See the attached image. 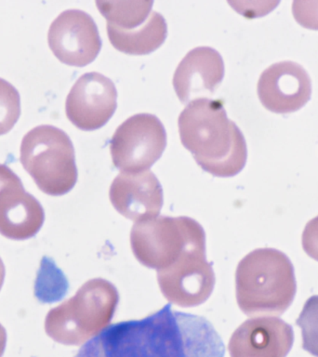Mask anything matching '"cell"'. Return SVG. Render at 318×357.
I'll return each mask as SVG.
<instances>
[{
  "mask_svg": "<svg viewBox=\"0 0 318 357\" xmlns=\"http://www.w3.org/2000/svg\"><path fill=\"white\" fill-rule=\"evenodd\" d=\"M222 337L206 318L167 304L139 320L105 329L75 357H225Z\"/></svg>",
  "mask_w": 318,
  "mask_h": 357,
  "instance_id": "6da1fadb",
  "label": "cell"
},
{
  "mask_svg": "<svg viewBox=\"0 0 318 357\" xmlns=\"http://www.w3.org/2000/svg\"><path fill=\"white\" fill-rule=\"evenodd\" d=\"M178 123L181 142L206 172L231 177L245 167V137L236 123L228 119L220 100H192L179 116Z\"/></svg>",
  "mask_w": 318,
  "mask_h": 357,
  "instance_id": "7a4b0ae2",
  "label": "cell"
},
{
  "mask_svg": "<svg viewBox=\"0 0 318 357\" xmlns=\"http://www.w3.org/2000/svg\"><path fill=\"white\" fill-rule=\"evenodd\" d=\"M236 301L248 317L280 315L294 300V267L286 254L258 248L243 258L236 272Z\"/></svg>",
  "mask_w": 318,
  "mask_h": 357,
  "instance_id": "3957f363",
  "label": "cell"
},
{
  "mask_svg": "<svg viewBox=\"0 0 318 357\" xmlns=\"http://www.w3.org/2000/svg\"><path fill=\"white\" fill-rule=\"evenodd\" d=\"M119 301V291L111 282L91 279L74 297L47 312L45 331L61 344H83L110 324Z\"/></svg>",
  "mask_w": 318,
  "mask_h": 357,
  "instance_id": "277c9868",
  "label": "cell"
},
{
  "mask_svg": "<svg viewBox=\"0 0 318 357\" xmlns=\"http://www.w3.org/2000/svg\"><path fill=\"white\" fill-rule=\"evenodd\" d=\"M20 159L45 194L63 195L77 183L74 145L66 132L54 126H38L28 131Z\"/></svg>",
  "mask_w": 318,
  "mask_h": 357,
  "instance_id": "5b68a950",
  "label": "cell"
},
{
  "mask_svg": "<svg viewBox=\"0 0 318 357\" xmlns=\"http://www.w3.org/2000/svg\"><path fill=\"white\" fill-rule=\"evenodd\" d=\"M130 245L139 264L160 271L190 250L206 248V234L192 218L159 216L134 223Z\"/></svg>",
  "mask_w": 318,
  "mask_h": 357,
  "instance_id": "8992f818",
  "label": "cell"
},
{
  "mask_svg": "<svg viewBox=\"0 0 318 357\" xmlns=\"http://www.w3.org/2000/svg\"><path fill=\"white\" fill-rule=\"evenodd\" d=\"M167 144L164 125L155 114H133L117 127L110 141L114 166L121 172L148 170Z\"/></svg>",
  "mask_w": 318,
  "mask_h": 357,
  "instance_id": "52a82bcc",
  "label": "cell"
},
{
  "mask_svg": "<svg viewBox=\"0 0 318 357\" xmlns=\"http://www.w3.org/2000/svg\"><path fill=\"white\" fill-rule=\"evenodd\" d=\"M162 294L183 308L201 305L211 297L215 286V273L206 261V248L190 250L167 269L158 271Z\"/></svg>",
  "mask_w": 318,
  "mask_h": 357,
  "instance_id": "ba28073f",
  "label": "cell"
},
{
  "mask_svg": "<svg viewBox=\"0 0 318 357\" xmlns=\"http://www.w3.org/2000/svg\"><path fill=\"white\" fill-rule=\"evenodd\" d=\"M47 41L59 60L75 66L91 63L102 47V38L94 19L77 8L63 11L52 22Z\"/></svg>",
  "mask_w": 318,
  "mask_h": 357,
  "instance_id": "9c48e42d",
  "label": "cell"
},
{
  "mask_svg": "<svg viewBox=\"0 0 318 357\" xmlns=\"http://www.w3.org/2000/svg\"><path fill=\"white\" fill-rule=\"evenodd\" d=\"M45 220L44 209L24 190L21 178L0 164V234L7 238L25 240L35 236Z\"/></svg>",
  "mask_w": 318,
  "mask_h": 357,
  "instance_id": "30bf717a",
  "label": "cell"
},
{
  "mask_svg": "<svg viewBox=\"0 0 318 357\" xmlns=\"http://www.w3.org/2000/svg\"><path fill=\"white\" fill-rule=\"evenodd\" d=\"M113 81L98 72L81 75L66 98L67 117L84 130L103 127L113 116L117 103Z\"/></svg>",
  "mask_w": 318,
  "mask_h": 357,
  "instance_id": "8fae6325",
  "label": "cell"
},
{
  "mask_svg": "<svg viewBox=\"0 0 318 357\" xmlns=\"http://www.w3.org/2000/svg\"><path fill=\"white\" fill-rule=\"evenodd\" d=\"M257 89L262 105L270 111L292 113L303 107L311 97V78L301 64L278 61L262 73Z\"/></svg>",
  "mask_w": 318,
  "mask_h": 357,
  "instance_id": "7c38bea8",
  "label": "cell"
},
{
  "mask_svg": "<svg viewBox=\"0 0 318 357\" xmlns=\"http://www.w3.org/2000/svg\"><path fill=\"white\" fill-rule=\"evenodd\" d=\"M109 195L114 208L136 222L158 217L163 206V189L150 170L120 172Z\"/></svg>",
  "mask_w": 318,
  "mask_h": 357,
  "instance_id": "4fadbf2b",
  "label": "cell"
},
{
  "mask_svg": "<svg viewBox=\"0 0 318 357\" xmlns=\"http://www.w3.org/2000/svg\"><path fill=\"white\" fill-rule=\"evenodd\" d=\"M292 342L289 324L275 317H258L234 332L228 349L231 357H284Z\"/></svg>",
  "mask_w": 318,
  "mask_h": 357,
  "instance_id": "5bb4252c",
  "label": "cell"
},
{
  "mask_svg": "<svg viewBox=\"0 0 318 357\" xmlns=\"http://www.w3.org/2000/svg\"><path fill=\"white\" fill-rule=\"evenodd\" d=\"M223 75L222 55L213 47H197L187 52L179 63L173 75V86L181 100L191 102L192 99L213 92L222 82Z\"/></svg>",
  "mask_w": 318,
  "mask_h": 357,
  "instance_id": "9a60e30c",
  "label": "cell"
},
{
  "mask_svg": "<svg viewBox=\"0 0 318 357\" xmlns=\"http://www.w3.org/2000/svg\"><path fill=\"white\" fill-rule=\"evenodd\" d=\"M111 43L120 52L130 54H145L158 49L167 36V22L158 11H151L146 21L134 29H121L108 24Z\"/></svg>",
  "mask_w": 318,
  "mask_h": 357,
  "instance_id": "2e32d148",
  "label": "cell"
},
{
  "mask_svg": "<svg viewBox=\"0 0 318 357\" xmlns=\"http://www.w3.org/2000/svg\"><path fill=\"white\" fill-rule=\"evenodd\" d=\"M97 7L108 24L121 29H134L144 24L151 13L153 0L135 1H103L97 0Z\"/></svg>",
  "mask_w": 318,
  "mask_h": 357,
  "instance_id": "e0dca14e",
  "label": "cell"
},
{
  "mask_svg": "<svg viewBox=\"0 0 318 357\" xmlns=\"http://www.w3.org/2000/svg\"><path fill=\"white\" fill-rule=\"evenodd\" d=\"M21 114V99L15 86L0 78V135L8 132Z\"/></svg>",
  "mask_w": 318,
  "mask_h": 357,
  "instance_id": "ac0fdd59",
  "label": "cell"
},
{
  "mask_svg": "<svg viewBox=\"0 0 318 357\" xmlns=\"http://www.w3.org/2000/svg\"><path fill=\"white\" fill-rule=\"evenodd\" d=\"M296 324L303 332V349L318 356V295L307 300Z\"/></svg>",
  "mask_w": 318,
  "mask_h": 357,
  "instance_id": "d6986e66",
  "label": "cell"
},
{
  "mask_svg": "<svg viewBox=\"0 0 318 357\" xmlns=\"http://www.w3.org/2000/svg\"><path fill=\"white\" fill-rule=\"evenodd\" d=\"M292 13L296 21L310 29H318V1L294 0Z\"/></svg>",
  "mask_w": 318,
  "mask_h": 357,
  "instance_id": "ffe728a7",
  "label": "cell"
},
{
  "mask_svg": "<svg viewBox=\"0 0 318 357\" xmlns=\"http://www.w3.org/2000/svg\"><path fill=\"white\" fill-rule=\"evenodd\" d=\"M303 248L307 255L318 261V216L310 220L304 228Z\"/></svg>",
  "mask_w": 318,
  "mask_h": 357,
  "instance_id": "44dd1931",
  "label": "cell"
},
{
  "mask_svg": "<svg viewBox=\"0 0 318 357\" xmlns=\"http://www.w3.org/2000/svg\"><path fill=\"white\" fill-rule=\"evenodd\" d=\"M6 343H7V333H6L5 328L0 324V357L4 354Z\"/></svg>",
  "mask_w": 318,
  "mask_h": 357,
  "instance_id": "7402d4cb",
  "label": "cell"
},
{
  "mask_svg": "<svg viewBox=\"0 0 318 357\" xmlns=\"http://www.w3.org/2000/svg\"><path fill=\"white\" fill-rule=\"evenodd\" d=\"M5 279V266L1 258H0V290L2 289L3 283Z\"/></svg>",
  "mask_w": 318,
  "mask_h": 357,
  "instance_id": "603a6c76",
  "label": "cell"
}]
</instances>
